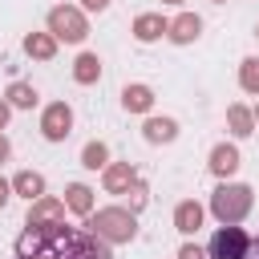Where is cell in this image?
<instances>
[{
	"instance_id": "cell-1",
	"label": "cell",
	"mask_w": 259,
	"mask_h": 259,
	"mask_svg": "<svg viewBox=\"0 0 259 259\" xmlns=\"http://www.w3.org/2000/svg\"><path fill=\"white\" fill-rule=\"evenodd\" d=\"M251 202H255L251 186H243V182H223V186L210 194V214H214L223 227H239V223L247 219Z\"/></svg>"
},
{
	"instance_id": "cell-2",
	"label": "cell",
	"mask_w": 259,
	"mask_h": 259,
	"mask_svg": "<svg viewBox=\"0 0 259 259\" xmlns=\"http://www.w3.org/2000/svg\"><path fill=\"white\" fill-rule=\"evenodd\" d=\"M85 227H89L97 239H105V243H130V239L138 235V219H134V210H125V206H101L97 214L85 219Z\"/></svg>"
},
{
	"instance_id": "cell-3",
	"label": "cell",
	"mask_w": 259,
	"mask_h": 259,
	"mask_svg": "<svg viewBox=\"0 0 259 259\" xmlns=\"http://www.w3.org/2000/svg\"><path fill=\"white\" fill-rule=\"evenodd\" d=\"M49 32H53L57 40H65V45H81V40L89 36V20H85L81 8L57 4V8L49 12Z\"/></svg>"
},
{
	"instance_id": "cell-4",
	"label": "cell",
	"mask_w": 259,
	"mask_h": 259,
	"mask_svg": "<svg viewBox=\"0 0 259 259\" xmlns=\"http://www.w3.org/2000/svg\"><path fill=\"white\" fill-rule=\"evenodd\" d=\"M251 255V235L243 227H219L210 235V259H247Z\"/></svg>"
},
{
	"instance_id": "cell-5",
	"label": "cell",
	"mask_w": 259,
	"mask_h": 259,
	"mask_svg": "<svg viewBox=\"0 0 259 259\" xmlns=\"http://www.w3.org/2000/svg\"><path fill=\"white\" fill-rule=\"evenodd\" d=\"M69 130H73V109H69L65 101L45 105V113H40V134H45L49 142H65Z\"/></svg>"
},
{
	"instance_id": "cell-6",
	"label": "cell",
	"mask_w": 259,
	"mask_h": 259,
	"mask_svg": "<svg viewBox=\"0 0 259 259\" xmlns=\"http://www.w3.org/2000/svg\"><path fill=\"white\" fill-rule=\"evenodd\" d=\"M65 259H113V251H109V243L97 239L93 231H77V227H73V239H69V255H65Z\"/></svg>"
},
{
	"instance_id": "cell-7",
	"label": "cell",
	"mask_w": 259,
	"mask_h": 259,
	"mask_svg": "<svg viewBox=\"0 0 259 259\" xmlns=\"http://www.w3.org/2000/svg\"><path fill=\"white\" fill-rule=\"evenodd\" d=\"M101 182H105V190H109V194H130V190L138 186V170H134L130 162H109Z\"/></svg>"
},
{
	"instance_id": "cell-8",
	"label": "cell",
	"mask_w": 259,
	"mask_h": 259,
	"mask_svg": "<svg viewBox=\"0 0 259 259\" xmlns=\"http://www.w3.org/2000/svg\"><path fill=\"white\" fill-rule=\"evenodd\" d=\"M53 223H65V202L57 198H36L28 206V223L24 227H53Z\"/></svg>"
},
{
	"instance_id": "cell-9",
	"label": "cell",
	"mask_w": 259,
	"mask_h": 259,
	"mask_svg": "<svg viewBox=\"0 0 259 259\" xmlns=\"http://www.w3.org/2000/svg\"><path fill=\"white\" fill-rule=\"evenodd\" d=\"M170 32V20L162 16V12H142L138 20H134V36L142 40V45H150V40H158V36H166Z\"/></svg>"
},
{
	"instance_id": "cell-10",
	"label": "cell",
	"mask_w": 259,
	"mask_h": 259,
	"mask_svg": "<svg viewBox=\"0 0 259 259\" xmlns=\"http://www.w3.org/2000/svg\"><path fill=\"white\" fill-rule=\"evenodd\" d=\"M239 170V150L231 146V142H219L214 150H210V174L214 178H231Z\"/></svg>"
},
{
	"instance_id": "cell-11",
	"label": "cell",
	"mask_w": 259,
	"mask_h": 259,
	"mask_svg": "<svg viewBox=\"0 0 259 259\" xmlns=\"http://www.w3.org/2000/svg\"><path fill=\"white\" fill-rule=\"evenodd\" d=\"M198 32H202V20L194 16V12H182V16H174L170 20V40L174 45H190V40H198Z\"/></svg>"
},
{
	"instance_id": "cell-12",
	"label": "cell",
	"mask_w": 259,
	"mask_h": 259,
	"mask_svg": "<svg viewBox=\"0 0 259 259\" xmlns=\"http://www.w3.org/2000/svg\"><path fill=\"white\" fill-rule=\"evenodd\" d=\"M174 227H178L182 235H194V231L202 227V206H198L194 198L178 202V206H174Z\"/></svg>"
},
{
	"instance_id": "cell-13",
	"label": "cell",
	"mask_w": 259,
	"mask_h": 259,
	"mask_svg": "<svg viewBox=\"0 0 259 259\" xmlns=\"http://www.w3.org/2000/svg\"><path fill=\"white\" fill-rule=\"evenodd\" d=\"M24 53L36 57V61H53L57 57V36L53 32H28L24 36Z\"/></svg>"
},
{
	"instance_id": "cell-14",
	"label": "cell",
	"mask_w": 259,
	"mask_h": 259,
	"mask_svg": "<svg viewBox=\"0 0 259 259\" xmlns=\"http://www.w3.org/2000/svg\"><path fill=\"white\" fill-rule=\"evenodd\" d=\"M121 105H125V113H146L154 105V89L150 85H125L121 89Z\"/></svg>"
},
{
	"instance_id": "cell-15",
	"label": "cell",
	"mask_w": 259,
	"mask_h": 259,
	"mask_svg": "<svg viewBox=\"0 0 259 259\" xmlns=\"http://www.w3.org/2000/svg\"><path fill=\"white\" fill-rule=\"evenodd\" d=\"M12 190H16L20 198L36 202V198H45V178H40L36 170H20V174L12 178Z\"/></svg>"
},
{
	"instance_id": "cell-16",
	"label": "cell",
	"mask_w": 259,
	"mask_h": 259,
	"mask_svg": "<svg viewBox=\"0 0 259 259\" xmlns=\"http://www.w3.org/2000/svg\"><path fill=\"white\" fill-rule=\"evenodd\" d=\"M142 134H146V142L162 146V142H174V138H178V125H174L170 117H150V121L142 125Z\"/></svg>"
},
{
	"instance_id": "cell-17",
	"label": "cell",
	"mask_w": 259,
	"mask_h": 259,
	"mask_svg": "<svg viewBox=\"0 0 259 259\" xmlns=\"http://www.w3.org/2000/svg\"><path fill=\"white\" fill-rule=\"evenodd\" d=\"M65 206H69V210H77V214H85V219H89V214H93V190H89V186H85V182H73V186H69V190H65Z\"/></svg>"
},
{
	"instance_id": "cell-18",
	"label": "cell",
	"mask_w": 259,
	"mask_h": 259,
	"mask_svg": "<svg viewBox=\"0 0 259 259\" xmlns=\"http://www.w3.org/2000/svg\"><path fill=\"white\" fill-rule=\"evenodd\" d=\"M97 77H101V61H97V53H81V57L73 61V81L93 85Z\"/></svg>"
},
{
	"instance_id": "cell-19",
	"label": "cell",
	"mask_w": 259,
	"mask_h": 259,
	"mask_svg": "<svg viewBox=\"0 0 259 259\" xmlns=\"http://www.w3.org/2000/svg\"><path fill=\"white\" fill-rule=\"evenodd\" d=\"M227 125H231L235 138H247V134L255 130V113H251L247 105H231V109H227Z\"/></svg>"
},
{
	"instance_id": "cell-20",
	"label": "cell",
	"mask_w": 259,
	"mask_h": 259,
	"mask_svg": "<svg viewBox=\"0 0 259 259\" xmlns=\"http://www.w3.org/2000/svg\"><path fill=\"white\" fill-rule=\"evenodd\" d=\"M81 166H85V170H105V166H109V146H105V142H85Z\"/></svg>"
},
{
	"instance_id": "cell-21",
	"label": "cell",
	"mask_w": 259,
	"mask_h": 259,
	"mask_svg": "<svg viewBox=\"0 0 259 259\" xmlns=\"http://www.w3.org/2000/svg\"><path fill=\"white\" fill-rule=\"evenodd\" d=\"M8 105H12V109H32V105H36V89L24 85V81H12V85H8Z\"/></svg>"
},
{
	"instance_id": "cell-22",
	"label": "cell",
	"mask_w": 259,
	"mask_h": 259,
	"mask_svg": "<svg viewBox=\"0 0 259 259\" xmlns=\"http://www.w3.org/2000/svg\"><path fill=\"white\" fill-rule=\"evenodd\" d=\"M239 85H243V93H259V57H247L239 65Z\"/></svg>"
},
{
	"instance_id": "cell-23",
	"label": "cell",
	"mask_w": 259,
	"mask_h": 259,
	"mask_svg": "<svg viewBox=\"0 0 259 259\" xmlns=\"http://www.w3.org/2000/svg\"><path fill=\"white\" fill-rule=\"evenodd\" d=\"M178 259H206V255H202V247H198V243H186V247L178 251Z\"/></svg>"
},
{
	"instance_id": "cell-24",
	"label": "cell",
	"mask_w": 259,
	"mask_h": 259,
	"mask_svg": "<svg viewBox=\"0 0 259 259\" xmlns=\"http://www.w3.org/2000/svg\"><path fill=\"white\" fill-rule=\"evenodd\" d=\"M81 8H85V12H105L109 0H81Z\"/></svg>"
},
{
	"instance_id": "cell-25",
	"label": "cell",
	"mask_w": 259,
	"mask_h": 259,
	"mask_svg": "<svg viewBox=\"0 0 259 259\" xmlns=\"http://www.w3.org/2000/svg\"><path fill=\"white\" fill-rule=\"evenodd\" d=\"M8 198H12V182H4V178H0V210L8 206Z\"/></svg>"
},
{
	"instance_id": "cell-26",
	"label": "cell",
	"mask_w": 259,
	"mask_h": 259,
	"mask_svg": "<svg viewBox=\"0 0 259 259\" xmlns=\"http://www.w3.org/2000/svg\"><path fill=\"white\" fill-rule=\"evenodd\" d=\"M8 109H12V105H8V101H0V130L8 125Z\"/></svg>"
},
{
	"instance_id": "cell-27",
	"label": "cell",
	"mask_w": 259,
	"mask_h": 259,
	"mask_svg": "<svg viewBox=\"0 0 259 259\" xmlns=\"http://www.w3.org/2000/svg\"><path fill=\"white\" fill-rule=\"evenodd\" d=\"M0 162H8V138L0 134Z\"/></svg>"
},
{
	"instance_id": "cell-28",
	"label": "cell",
	"mask_w": 259,
	"mask_h": 259,
	"mask_svg": "<svg viewBox=\"0 0 259 259\" xmlns=\"http://www.w3.org/2000/svg\"><path fill=\"white\" fill-rule=\"evenodd\" d=\"M247 259H259V235L251 239V255H247Z\"/></svg>"
},
{
	"instance_id": "cell-29",
	"label": "cell",
	"mask_w": 259,
	"mask_h": 259,
	"mask_svg": "<svg viewBox=\"0 0 259 259\" xmlns=\"http://www.w3.org/2000/svg\"><path fill=\"white\" fill-rule=\"evenodd\" d=\"M162 4H182V0H162Z\"/></svg>"
},
{
	"instance_id": "cell-30",
	"label": "cell",
	"mask_w": 259,
	"mask_h": 259,
	"mask_svg": "<svg viewBox=\"0 0 259 259\" xmlns=\"http://www.w3.org/2000/svg\"><path fill=\"white\" fill-rule=\"evenodd\" d=\"M210 4H227V0H210Z\"/></svg>"
},
{
	"instance_id": "cell-31",
	"label": "cell",
	"mask_w": 259,
	"mask_h": 259,
	"mask_svg": "<svg viewBox=\"0 0 259 259\" xmlns=\"http://www.w3.org/2000/svg\"><path fill=\"white\" fill-rule=\"evenodd\" d=\"M255 36H259V28H255Z\"/></svg>"
},
{
	"instance_id": "cell-32",
	"label": "cell",
	"mask_w": 259,
	"mask_h": 259,
	"mask_svg": "<svg viewBox=\"0 0 259 259\" xmlns=\"http://www.w3.org/2000/svg\"><path fill=\"white\" fill-rule=\"evenodd\" d=\"M255 117H259V109H255Z\"/></svg>"
}]
</instances>
